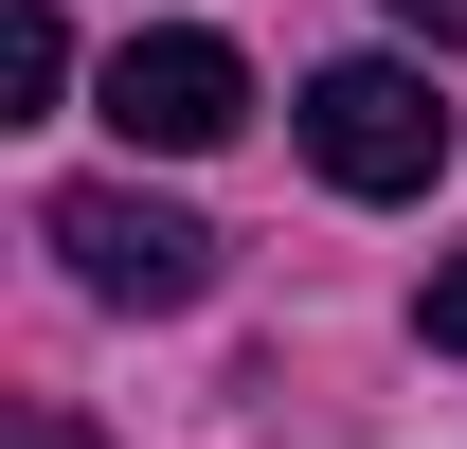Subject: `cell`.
Instances as JSON below:
<instances>
[{"label":"cell","instance_id":"4","mask_svg":"<svg viewBox=\"0 0 467 449\" xmlns=\"http://www.w3.org/2000/svg\"><path fill=\"white\" fill-rule=\"evenodd\" d=\"M55 90H72V18H55V0H18V18H0V126H36Z\"/></svg>","mask_w":467,"mask_h":449},{"label":"cell","instance_id":"3","mask_svg":"<svg viewBox=\"0 0 467 449\" xmlns=\"http://www.w3.org/2000/svg\"><path fill=\"white\" fill-rule=\"evenodd\" d=\"M109 126L144 144V162H198V144L252 126V55L198 37V18H162V37H126V55H109Z\"/></svg>","mask_w":467,"mask_h":449},{"label":"cell","instance_id":"5","mask_svg":"<svg viewBox=\"0 0 467 449\" xmlns=\"http://www.w3.org/2000/svg\"><path fill=\"white\" fill-rule=\"evenodd\" d=\"M413 324H431V360H467V252H450L431 287H413Z\"/></svg>","mask_w":467,"mask_h":449},{"label":"cell","instance_id":"6","mask_svg":"<svg viewBox=\"0 0 467 449\" xmlns=\"http://www.w3.org/2000/svg\"><path fill=\"white\" fill-rule=\"evenodd\" d=\"M378 18H396V37H431V55L467 37V0H378Z\"/></svg>","mask_w":467,"mask_h":449},{"label":"cell","instance_id":"2","mask_svg":"<svg viewBox=\"0 0 467 449\" xmlns=\"http://www.w3.org/2000/svg\"><path fill=\"white\" fill-rule=\"evenodd\" d=\"M55 252H72L90 306H126V324H162V306L216 287V234L180 216V198H144V180H72V198H55Z\"/></svg>","mask_w":467,"mask_h":449},{"label":"cell","instance_id":"1","mask_svg":"<svg viewBox=\"0 0 467 449\" xmlns=\"http://www.w3.org/2000/svg\"><path fill=\"white\" fill-rule=\"evenodd\" d=\"M306 162L342 180V198H431V162H450L431 72H413V55H342V72H306Z\"/></svg>","mask_w":467,"mask_h":449}]
</instances>
